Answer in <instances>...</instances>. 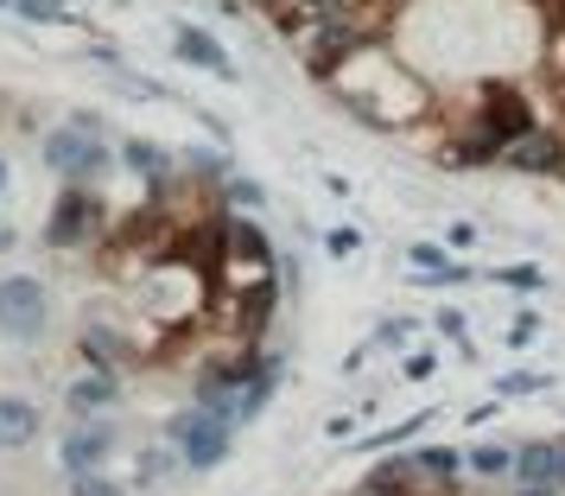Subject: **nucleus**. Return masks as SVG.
I'll return each mask as SVG.
<instances>
[{
    "mask_svg": "<svg viewBox=\"0 0 565 496\" xmlns=\"http://www.w3.org/2000/svg\"><path fill=\"white\" fill-rule=\"evenodd\" d=\"M45 166L64 172V179H96V172L108 166V154H103V140H96L89 122H71V128L45 134Z\"/></svg>",
    "mask_w": 565,
    "mask_h": 496,
    "instance_id": "obj_3",
    "label": "nucleus"
},
{
    "mask_svg": "<svg viewBox=\"0 0 565 496\" xmlns=\"http://www.w3.org/2000/svg\"><path fill=\"white\" fill-rule=\"evenodd\" d=\"M401 369H407L413 382H426V376H433V369H438V357H433V350H419V357H407V363H401Z\"/></svg>",
    "mask_w": 565,
    "mask_h": 496,
    "instance_id": "obj_20",
    "label": "nucleus"
},
{
    "mask_svg": "<svg viewBox=\"0 0 565 496\" xmlns=\"http://www.w3.org/2000/svg\"><path fill=\"white\" fill-rule=\"evenodd\" d=\"M121 159H128L134 172H147V179H159V172H166V154H159L153 140H128V147H121Z\"/></svg>",
    "mask_w": 565,
    "mask_h": 496,
    "instance_id": "obj_15",
    "label": "nucleus"
},
{
    "mask_svg": "<svg viewBox=\"0 0 565 496\" xmlns=\"http://www.w3.org/2000/svg\"><path fill=\"white\" fill-rule=\"evenodd\" d=\"M463 458H470V471H477V477H514V445H477V452H463Z\"/></svg>",
    "mask_w": 565,
    "mask_h": 496,
    "instance_id": "obj_14",
    "label": "nucleus"
},
{
    "mask_svg": "<svg viewBox=\"0 0 565 496\" xmlns=\"http://www.w3.org/2000/svg\"><path fill=\"white\" fill-rule=\"evenodd\" d=\"M172 477V452H140V484H166Z\"/></svg>",
    "mask_w": 565,
    "mask_h": 496,
    "instance_id": "obj_17",
    "label": "nucleus"
},
{
    "mask_svg": "<svg viewBox=\"0 0 565 496\" xmlns=\"http://www.w3.org/2000/svg\"><path fill=\"white\" fill-rule=\"evenodd\" d=\"M540 389V376H509V382H502V394H534Z\"/></svg>",
    "mask_w": 565,
    "mask_h": 496,
    "instance_id": "obj_26",
    "label": "nucleus"
},
{
    "mask_svg": "<svg viewBox=\"0 0 565 496\" xmlns=\"http://www.w3.org/2000/svg\"><path fill=\"white\" fill-rule=\"evenodd\" d=\"M502 166H509V172H559L565 166V140L553 128H527L521 140L502 147Z\"/></svg>",
    "mask_w": 565,
    "mask_h": 496,
    "instance_id": "obj_6",
    "label": "nucleus"
},
{
    "mask_svg": "<svg viewBox=\"0 0 565 496\" xmlns=\"http://www.w3.org/2000/svg\"><path fill=\"white\" fill-rule=\"evenodd\" d=\"M108 452H115V426H108L103 414H83L77 426L64 433V445H57V465L77 477V471H103Z\"/></svg>",
    "mask_w": 565,
    "mask_h": 496,
    "instance_id": "obj_5",
    "label": "nucleus"
},
{
    "mask_svg": "<svg viewBox=\"0 0 565 496\" xmlns=\"http://www.w3.org/2000/svg\"><path fill=\"white\" fill-rule=\"evenodd\" d=\"M470 128L489 134L495 147H509V140H521V134L540 128V122H534V103H527L521 89H509V83H489L483 108H477V122H470Z\"/></svg>",
    "mask_w": 565,
    "mask_h": 496,
    "instance_id": "obj_4",
    "label": "nucleus"
},
{
    "mask_svg": "<svg viewBox=\"0 0 565 496\" xmlns=\"http://www.w3.org/2000/svg\"><path fill=\"white\" fill-rule=\"evenodd\" d=\"M45 325H52V293H45V281L7 274V281H0V331L13 344H32Z\"/></svg>",
    "mask_w": 565,
    "mask_h": 496,
    "instance_id": "obj_2",
    "label": "nucleus"
},
{
    "mask_svg": "<svg viewBox=\"0 0 565 496\" xmlns=\"http://www.w3.org/2000/svg\"><path fill=\"white\" fill-rule=\"evenodd\" d=\"M71 496H128L115 477H103V471H77L71 477Z\"/></svg>",
    "mask_w": 565,
    "mask_h": 496,
    "instance_id": "obj_16",
    "label": "nucleus"
},
{
    "mask_svg": "<svg viewBox=\"0 0 565 496\" xmlns=\"http://www.w3.org/2000/svg\"><path fill=\"white\" fill-rule=\"evenodd\" d=\"M565 440H527L514 445V484H559Z\"/></svg>",
    "mask_w": 565,
    "mask_h": 496,
    "instance_id": "obj_8",
    "label": "nucleus"
},
{
    "mask_svg": "<svg viewBox=\"0 0 565 496\" xmlns=\"http://www.w3.org/2000/svg\"><path fill=\"white\" fill-rule=\"evenodd\" d=\"M274 7H306V13H337L343 0H274Z\"/></svg>",
    "mask_w": 565,
    "mask_h": 496,
    "instance_id": "obj_24",
    "label": "nucleus"
},
{
    "mask_svg": "<svg viewBox=\"0 0 565 496\" xmlns=\"http://www.w3.org/2000/svg\"><path fill=\"white\" fill-rule=\"evenodd\" d=\"M0 191H7V166H0Z\"/></svg>",
    "mask_w": 565,
    "mask_h": 496,
    "instance_id": "obj_28",
    "label": "nucleus"
},
{
    "mask_svg": "<svg viewBox=\"0 0 565 496\" xmlns=\"http://www.w3.org/2000/svg\"><path fill=\"white\" fill-rule=\"evenodd\" d=\"M438 331H445V338H458V344H463V313H438Z\"/></svg>",
    "mask_w": 565,
    "mask_h": 496,
    "instance_id": "obj_25",
    "label": "nucleus"
},
{
    "mask_svg": "<svg viewBox=\"0 0 565 496\" xmlns=\"http://www.w3.org/2000/svg\"><path fill=\"white\" fill-rule=\"evenodd\" d=\"M20 13H26V20H71L64 0H20Z\"/></svg>",
    "mask_w": 565,
    "mask_h": 496,
    "instance_id": "obj_18",
    "label": "nucleus"
},
{
    "mask_svg": "<svg viewBox=\"0 0 565 496\" xmlns=\"http://www.w3.org/2000/svg\"><path fill=\"white\" fill-rule=\"evenodd\" d=\"M230 198H235V204H248V210L267 204V191H260V184H248V179H235V184H230Z\"/></svg>",
    "mask_w": 565,
    "mask_h": 496,
    "instance_id": "obj_19",
    "label": "nucleus"
},
{
    "mask_svg": "<svg viewBox=\"0 0 565 496\" xmlns=\"http://www.w3.org/2000/svg\"><path fill=\"white\" fill-rule=\"evenodd\" d=\"M350 249H362L356 230H331V255H350Z\"/></svg>",
    "mask_w": 565,
    "mask_h": 496,
    "instance_id": "obj_23",
    "label": "nucleus"
},
{
    "mask_svg": "<svg viewBox=\"0 0 565 496\" xmlns=\"http://www.w3.org/2000/svg\"><path fill=\"white\" fill-rule=\"evenodd\" d=\"M172 440H179V458H184L191 471H216L223 458H230V445H235V420L198 401L191 414L172 420Z\"/></svg>",
    "mask_w": 565,
    "mask_h": 496,
    "instance_id": "obj_1",
    "label": "nucleus"
},
{
    "mask_svg": "<svg viewBox=\"0 0 565 496\" xmlns=\"http://www.w3.org/2000/svg\"><path fill=\"white\" fill-rule=\"evenodd\" d=\"M419 465H426V477H433V490H451L470 458H463L458 445H426V452H419Z\"/></svg>",
    "mask_w": 565,
    "mask_h": 496,
    "instance_id": "obj_13",
    "label": "nucleus"
},
{
    "mask_svg": "<svg viewBox=\"0 0 565 496\" xmlns=\"http://www.w3.org/2000/svg\"><path fill=\"white\" fill-rule=\"evenodd\" d=\"M89 217H96V204H89L83 191H64V198H57L52 230H45V242H52V249H71V242H83V235H89Z\"/></svg>",
    "mask_w": 565,
    "mask_h": 496,
    "instance_id": "obj_11",
    "label": "nucleus"
},
{
    "mask_svg": "<svg viewBox=\"0 0 565 496\" xmlns=\"http://www.w3.org/2000/svg\"><path fill=\"white\" fill-rule=\"evenodd\" d=\"M514 496H565V490H559V484H521Z\"/></svg>",
    "mask_w": 565,
    "mask_h": 496,
    "instance_id": "obj_27",
    "label": "nucleus"
},
{
    "mask_svg": "<svg viewBox=\"0 0 565 496\" xmlns=\"http://www.w3.org/2000/svg\"><path fill=\"white\" fill-rule=\"evenodd\" d=\"M495 281H509V287H540V274H534V267H502Z\"/></svg>",
    "mask_w": 565,
    "mask_h": 496,
    "instance_id": "obj_22",
    "label": "nucleus"
},
{
    "mask_svg": "<svg viewBox=\"0 0 565 496\" xmlns=\"http://www.w3.org/2000/svg\"><path fill=\"white\" fill-rule=\"evenodd\" d=\"M39 440V401L26 394H0V445L7 452H20V445Z\"/></svg>",
    "mask_w": 565,
    "mask_h": 496,
    "instance_id": "obj_10",
    "label": "nucleus"
},
{
    "mask_svg": "<svg viewBox=\"0 0 565 496\" xmlns=\"http://www.w3.org/2000/svg\"><path fill=\"white\" fill-rule=\"evenodd\" d=\"M71 414H103V408H115L121 401V382H115V369H89V376H77L71 382Z\"/></svg>",
    "mask_w": 565,
    "mask_h": 496,
    "instance_id": "obj_12",
    "label": "nucleus"
},
{
    "mask_svg": "<svg viewBox=\"0 0 565 496\" xmlns=\"http://www.w3.org/2000/svg\"><path fill=\"white\" fill-rule=\"evenodd\" d=\"M426 490H433V477H426V465H419V452L387 458V465H375L369 477H362V496H426Z\"/></svg>",
    "mask_w": 565,
    "mask_h": 496,
    "instance_id": "obj_7",
    "label": "nucleus"
},
{
    "mask_svg": "<svg viewBox=\"0 0 565 496\" xmlns=\"http://www.w3.org/2000/svg\"><path fill=\"white\" fill-rule=\"evenodd\" d=\"M172 45H179V57L184 64H198V71H210V77H223V83H235V64H230V52L210 39L204 27H179L172 32Z\"/></svg>",
    "mask_w": 565,
    "mask_h": 496,
    "instance_id": "obj_9",
    "label": "nucleus"
},
{
    "mask_svg": "<svg viewBox=\"0 0 565 496\" xmlns=\"http://www.w3.org/2000/svg\"><path fill=\"white\" fill-rule=\"evenodd\" d=\"M534 331H540V318H534V313H521V318L509 325V344H527Z\"/></svg>",
    "mask_w": 565,
    "mask_h": 496,
    "instance_id": "obj_21",
    "label": "nucleus"
}]
</instances>
